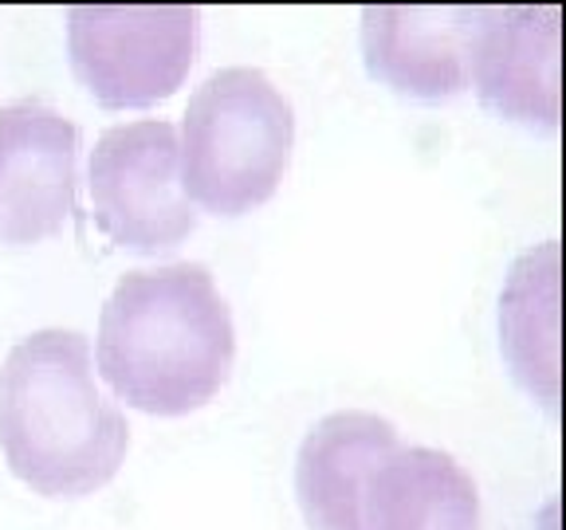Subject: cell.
<instances>
[{"label": "cell", "mask_w": 566, "mask_h": 530, "mask_svg": "<svg viewBox=\"0 0 566 530\" xmlns=\"http://www.w3.org/2000/svg\"><path fill=\"white\" fill-rule=\"evenodd\" d=\"M95 362L115 398L150 416L209 405L237 362V327L205 264L126 272L98 315Z\"/></svg>", "instance_id": "6da1fadb"}, {"label": "cell", "mask_w": 566, "mask_h": 530, "mask_svg": "<svg viewBox=\"0 0 566 530\" xmlns=\"http://www.w3.org/2000/svg\"><path fill=\"white\" fill-rule=\"evenodd\" d=\"M130 424L106 398L80 330H35L0 365V452L44 499H83L118 476Z\"/></svg>", "instance_id": "7a4b0ae2"}, {"label": "cell", "mask_w": 566, "mask_h": 530, "mask_svg": "<svg viewBox=\"0 0 566 530\" xmlns=\"http://www.w3.org/2000/svg\"><path fill=\"white\" fill-rule=\"evenodd\" d=\"M295 110L256 67H224L189 95L177 161L189 204L244 216L280 189L292 166Z\"/></svg>", "instance_id": "3957f363"}, {"label": "cell", "mask_w": 566, "mask_h": 530, "mask_svg": "<svg viewBox=\"0 0 566 530\" xmlns=\"http://www.w3.org/2000/svg\"><path fill=\"white\" fill-rule=\"evenodd\" d=\"M197 9L189 4H75L67 55L75 80L106 110L154 106L186 83L197 60Z\"/></svg>", "instance_id": "277c9868"}, {"label": "cell", "mask_w": 566, "mask_h": 530, "mask_svg": "<svg viewBox=\"0 0 566 530\" xmlns=\"http://www.w3.org/2000/svg\"><path fill=\"white\" fill-rule=\"evenodd\" d=\"M87 181L95 224L111 244L158 256L193 236L197 209L181 189L177 126L166 118H142L98 134Z\"/></svg>", "instance_id": "5b68a950"}, {"label": "cell", "mask_w": 566, "mask_h": 530, "mask_svg": "<svg viewBox=\"0 0 566 530\" xmlns=\"http://www.w3.org/2000/svg\"><path fill=\"white\" fill-rule=\"evenodd\" d=\"M80 189V126L40 98L0 106V244L63 232Z\"/></svg>", "instance_id": "8992f818"}, {"label": "cell", "mask_w": 566, "mask_h": 530, "mask_svg": "<svg viewBox=\"0 0 566 530\" xmlns=\"http://www.w3.org/2000/svg\"><path fill=\"white\" fill-rule=\"evenodd\" d=\"M558 55L563 12L558 4H504L476 9L469 35V83L488 110L515 123L558 126Z\"/></svg>", "instance_id": "52a82bcc"}, {"label": "cell", "mask_w": 566, "mask_h": 530, "mask_svg": "<svg viewBox=\"0 0 566 530\" xmlns=\"http://www.w3.org/2000/svg\"><path fill=\"white\" fill-rule=\"evenodd\" d=\"M469 4H366L363 60L374 80L421 103L469 91Z\"/></svg>", "instance_id": "ba28073f"}, {"label": "cell", "mask_w": 566, "mask_h": 530, "mask_svg": "<svg viewBox=\"0 0 566 530\" xmlns=\"http://www.w3.org/2000/svg\"><path fill=\"white\" fill-rule=\"evenodd\" d=\"M398 428L378 413H331L303 436L295 456V499L311 530H358L370 471L398 448Z\"/></svg>", "instance_id": "9c48e42d"}, {"label": "cell", "mask_w": 566, "mask_h": 530, "mask_svg": "<svg viewBox=\"0 0 566 530\" xmlns=\"http://www.w3.org/2000/svg\"><path fill=\"white\" fill-rule=\"evenodd\" d=\"M358 530H480L476 484L449 452L398 444L366 479Z\"/></svg>", "instance_id": "30bf717a"}, {"label": "cell", "mask_w": 566, "mask_h": 530, "mask_svg": "<svg viewBox=\"0 0 566 530\" xmlns=\"http://www.w3.org/2000/svg\"><path fill=\"white\" fill-rule=\"evenodd\" d=\"M500 342L515 381L543 405L558 401V240L515 259L500 295Z\"/></svg>", "instance_id": "8fae6325"}]
</instances>
